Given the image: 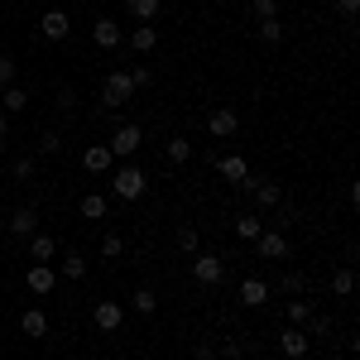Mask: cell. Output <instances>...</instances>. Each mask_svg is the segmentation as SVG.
<instances>
[{
	"mask_svg": "<svg viewBox=\"0 0 360 360\" xmlns=\"http://www.w3.org/2000/svg\"><path fill=\"white\" fill-rule=\"evenodd\" d=\"M111 188L120 202H139V197L149 193V173L135 164H125V168H115V178H111Z\"/></svg>",
	"mask_w": 360,
	"mask_h": 360,
	"instance_id": "6da1fadb",
	"label": "cell"
},
{
	"mask_svg": "<svg viewBox=\"0 0 360 360\" xmlns=\"http://www.w3.org/2000/svg\"><path fill=\"white\" fill-rule=\"evenodd\" d=\"M130 96H135V82H130V72H120V68H115L111 77L101 82V106H106V111H120Z\"/></svg>",
	"mask_w": 360,
	"mask_h": 360,
	"instance_id": "7a4b0ae2",
	"label": "cell"
},
{
	"mask_svg": "<svg viewBox=\"0 0 360 360\" xmlns=\"http://www.w3.org/2000/svg\"><path fill=\"white\" fill-rule=\"evenodd\" d=\"M139 144H144V130L125 120V125H120V130L111 135V144H106V149H111V154H120V159H135V154H139Z\"/></svg>",
	"mask_w": 360,
	"mask_h": 360,
	"instance_id": "3957f363",
	"label": "cell"
},
{
	"mask_svg": "<svg viewBox=\"0 0 360 360\" xmlns=\"http://www.w3.org/2000/svg\"><path fill=\"white\" fill-rule=\"evenodd\" d=\"M39 34H44L49 44H63V39L72 34V20H68V10H49V15L39 20Z\"/></svg>",
	"mask_w": 360,
	"mask_h": 360,
	"instance_id": "277c9868",
	"label": "cell"
},
{
	"mask_svg": "<svg viewBox=\"0 0 360 360\" xmlns=\"http://www.w3.org/2000/svg\"><path fill=\"white\" fill-rule=\"evenodd\" d=\"M255 250H259V259H288V236H278V231H259L255 236Z\"/></svg>",
	"mask_w": 360,
	"mask_h": 360,
	"instance_id": "5b68a950",
	"label": "cell"
},
{
	"mask_svg": "<svg viewBox=\"0 0 360 360\" xmlns=\"http://www.w3.org/2000/svg\"><path fill=\"white\" fill-rule=\"evenodd\" d=\"M207 130H212V139H231L240 130V115L231 111V106H217V111L207 115Z\"/></svg>",
	"mask_w": 360,
	"mask_h": 360,
	"instance_id": "8992f818",
	"label": "cell"
},
{
	"mask_svg": "<svg viewBox=\"0 0 360 360\" xmlns=\"http://www.w3.org/2000/svg\"><path fill=\"white\" fill-rule=\"evenodd\" d=\"M193 278L197 283H221L226 278V259H217V255H193Z\"/></svg>",
	"mask_w": 360,
	"mask_h": 360,
	"instance_id": "52a82bcc",
	"label": "cell"
},
{
	"mask_svg": "<svg viewBox=\"0 0 360 360\" xmlns=\"http://www.w3.org/2000/svg\"><path fill=\"white\" fill-rule=\"evenodd\" d=\"M91 322H96L101 332H120V322H125V307L111 303V298H101V303L91 307Z\"/></svg>",
	"mask_w": 360,
	"mask_h": 360,
	"instance_id": "ba28073f",
	"label": "cell"
},
{
	"mask_svg": "<svg viewBox=\"0 0 360 360\" xmlns=\"http://www.w3.org/2000/svg\"><path fill=\"white\" fill-rule=\"evenodd\" d=\"M278 351H283V360H303L307 351H312V336H303L298 327H288V332L278 336Z\"/></svg>",
	"mask_w": 360,
	"mask_h": 360,
	"instance_id": "9c48e42d",
	"label": "cell"
},
{
	"mask_svg": "<svg viewBox=\"0 0 360 360\" xmlns=\"http://www.w3.org/2000/svg\"><path fill=\"white\" fill-rule=\"evenodd\" d=\"M245 188L255 193L259 207H278V202H283V188H278L274 178H245Z\"/></svg>",
	"mask_w": 360,
	"mask_h": 360,
	"instance_id": "30bf717a",
	"label": "cell"
},
{
	"mask_svg": "<svg viewBox=\"0 0 360 360\" xmlns=\"http://www.w3.org/2000/svg\"><path fill=\"white\" fill-rule=\"evenodd\" d=\"M10 236H15V240H29V236H39V212H34V207H20V212H10Z\"/></svg>",
	"mask_w": 360,
	"mask_h": 360,
	"instance_id": "8fae6325",
	"label": "cell"
},
{
	"mask_svg": "<svg viewBox=\"0 0 360 360\" xmlns=\"http://www.w3.org/2000/svg\"><path fill=\"white\" fill-rule=\"evenodd\" d=\"M91 44L96 49H115V44H125V29L115 25V20H96L91 25Z\"/></svg>",
	"mask_w": 360,
	"mask_h": 360,
	"instance_id": "7c38bea8",
	"label": "cell"
},
{
	"mask_svg": "<svg viewBox=\"0 0 360 360\" xmlns=\"http://www.w3.org/2000/svg\"><path fill=\"white\" fill-rule=\"evenodd\" d=\"M111 164H115V154L106 149V144H86V154H82L86 173H111Z\"/></svg>",
	"mask_w": 360,
	"mask_h": 360,
	"instance_id": "4fadbf2b",
	"label": "cell"
},
{
	"mask_svg": "<svg viewBox=\"0 0 360 360\" xmlns=\"http://www.w3.org/2000/svg\"><path fill=\"white\" fill-rule=\"evenodd\" d=\"M53 283H58V274L49 269V264H29V274H25L29 293H53Z\"/></svg>",
	"mask_w": 360,
	"mask_h": 360,
	"instance_id": "5bb4252c",
	"label": "cell"
},
{
	"mask_svg": "<svg viewBox=\"0 0 360 360\" xmlns=\"http://www.w3.org/2000/svg\"><path fill=\"white\" fill-rule=\"evenodd\" d=\"M217 173H221L226 183H236V188H245V178H250V168L240 154H226V159H217Z\"/></svg>",
	"mask_w": 360,
	"mask_h": 360,
	"instance_id": "9a60e30c",
	"label": "cell"
},
{
	"mask_svg": "<svg viewBox=\"0 0 360 360\" xmlns=\"http://www.w3.org/2000/svg\"><path fill=\"white\" fill-rule=\"evenodd\" d=\"M240 303L245 307H264L269 303V283H264V278H245V283H240Z\"/></svg>",
	"mask_w": 360,
	"mask_h": 360,
	"instance_id": "2e32d148",
	"label": "cell"
},
{
	"mask_svg": "<svg viewBox=\"0 0 360 360\" xmlns=\"http://www.w3.org/2000/svg\"><path fill=\"white\" fill-rule=\"evenodd\" d=\"M53 255H58L53 236H29V259H34V264H49Z\"/></svg>",
	"mask_w": 360,
	"mask_h": 360,
	"instance_id": "e0dca14e",
	"label": "cell"
},
{
	"mask_svg": "<svg viewBox=\"0 0 360 360\" xmlns=\"http://www.w3.org/2000/svg\"><path fill=\"white\" fill-rule=\"evenodd\" d=\"M20 332L25 336H49V317H44L39 307H25V312H20Z\"/></svg>",
	"mask_w": 360,
	"mask_h": 360,
	"instance_id": "ac0fdd59",
	"label": "cell"
},
{
	"mask_svg": "<svg viewBox=\"0 0 360 360\" xmlns=\"http://www.w3.org/2000/svg\"><path fill=\"white\" fill-rule=\"evenodd\" d=\"M125 44H130V49H135V53H149V49H154V44H159V29L139 25V29H130V34H125Z\"/></svg>",
	"mask_w": 360,
	"mask_h": 360,
	"instance_id": "d6986e66",
	"label": "cell"
},
{
	"mask_svg": "<svg viewBox=\"0 0 360 360\" xmlns=\"http://www.w3.org/2000/svg\"><path fill=\"white\" fill-rule=\"evenodd\" d=\"M125 10L135 15V25H149V20L164 10V0H125Z\"/></svg>",
	"mask_w": 360,
	"mask_h": 360,
	"instance_id": "ffe728a7",
	"label": "cell"
},
{
	"mask_svg": "<svg viewBox=\"0 0 360 360\" xmlns=\"http://www.w3.org/2000/svg\"><path fill=\"white\" fill-rule=\"evenodd\" d=\"M106 212H111V202H106L101 193H86L82 197V217H86V221H106Z\"/></svg>",
	"mask_w": 360,
	"mask_h": 360,
	"instance_id": "44dd1931",
	"label": "cell"
},
{
	"mask_svg": "<svg viewBox=\"0 0 360 360\" xmlns=\"http://www.w3.org/2000/svg\"><path fill=\"white\" fill-rule=\"evenodd\" d=\"M0 106H5V111H25L29 91H25V86H0Z\"/></svg>",
	"mask_w": 360,
	"mask_h": 360,
	"instance_id": "7402d4cb",
	"label": "cell"
},
{
	"mask_svg": "<svg viewBox=\"0 0 360 360\" xmlns=\"http://www.w3.org/2000/svg\"><path fill=\"white\" fill-rule=\"evenodd\" d=\"M188 159H193V139L173 135L168 139V164H188Z\"/></svg>",
	"mask_w": 360,
	"mask_h": 360,
	"instance_id": "603a6c76",
	"label": "cell"
},
{
	"mask_svg": "<svg viewBox=\"0 0 360 360\" xmlns=\"http://www.w3.org/2000/svg\"><path fill=\"white\" fill-rule=\"evenodd\" d=\"M332 293L336 298H351V293H356V274H351V269H336L332 274Z\"/></svg>",
	"mask_w": 360,
	"mask_h": 360,
	"instance_id": "cb8c5ba5",
	"label": "cell"
},
{
	"mask_svg": "<svg viewBox=\"0 0 360 360\" xmlns=\"http://www.w3.org/2000/svg\"><path fill=\"white\" fill-rule=\"evenodd\" d=\"M259 44H283V20H259Z\"/></svg>",
	"mask_w": 360,
	"mask_h": 360,
	"instance_id": "d4e9b609",
	"label": "cell"
},
{
	"mask_svg": "<svg viewBox=\"0 0 360 360\" xmlns=\"http://www.w3.org/2000/svg\"><path fill=\"white\" fill-rule=\"evenodd\" d=\"M130 307H135L139 317H149V312H154V307H159V293H154V288H139L135 298H130Z\"/></svg>",
	"mask_w": 360,
	"mask_h": 360,
	"instance_id": "484cf974",
	"label": "cell"
},
{
	"mask_svg": "<svg viewBox=\"0 0 360 360\" xmlns=\"http://www.w3.org/2000/svg\"><path fill=\"white\" fill-rule=\"evenodd\" d=\"M307 317H312V303H303V298H288V327H303Z\"/></svg>",
	"mask_w": 360,
	"mask_h": 360,
	"instance_id": "4316f807",
	"label": "cell"
},
{
	"mask_svg": "<svg viewBox=\"0 0 360 360\" xmlns=\"http://www.w3.org/2000/svg\"><path fill=\"white\" fill-rule=\"evenodd\" d=\"M63 274L68 278H86V259L82 255H63Z\"/></svg>",
	"mask_w": 360,
	"mask_h": 360,
	"instance_id": "83f0119b",
	"label": "cell"
},
{
	"mask_svg": "<svg viewBox=\"0 0 360 360\" xmlns=\"http://www.w3.org/2000/svg\"><path fill=\"white\" fill-rule=\"evenodd\" d=\"M58 149H63V139H58V130H44V135H39V154H44V159H53Z\"/></svg>",
	"mask_w": 360,
	"mask_h": 360,
	"instance_id": "f1b7e54d",
	"label": "cell"
},
{
	"mask_svg": "<svg viewBox=\"0 0 360 360\" xmlns=\"http://www.w3.org/2000/svg\"><path fill=\"white\" fill-rule=\"evenodd\" d=\"M259 231H264V221H255V217H240V221H236V236H240V240H255Z\"/></svg>",
	"mask_w": 360,
	"mask_h": 360,
	"instance_id": "f546056e",
	"label": "cell"
},
{
	"mask_svg": "<svg viewBox=\"0 0 360 360\" xmlns=\"http://www.w3.org/2000/svg\"><path fill=\"white\" fill-rule=\"evenodd\" d=\"M255 20H278V0H250Z\"/></svg>",
	"mask_w": 360,
	"mask_h": 360,
	"instance_id": "4dcf8cb0",
	"label": "cell"
},
{
	"mask_svg": "<svg viewBox=\"0 0 360 360\" xmlns=\"http://www.w3.org/2000/svg\"><path fill=\"white\" fill-rule=\"evenodd\" d=\"M15 72H20V63L10 53H0V86H15Z\"/></svg>",
	"mask_w": 360,
	"mask_h": 360,
	"instance_id": "1f68e13d",
	"label": "cell"
},
{
	"mask_svg": "<svg viewBox=\"0 0 360 360\" xmlns=\"http://www.w3.org/2000/svg\"><path fill=\"white\" fill-rule=\"evenodd\" d=\"M278 288H283V293H303V288H307V278L298 274V269H288V274L278 278Z\"/></svg>",
	"mask_w": 360,
	"mask_h": 360,
	"instance_id": "d6a6232c",
	"label": "cell"
},
{
	"mask_svg": "<svg viewBox=\"0 0 360 360\" xmlns=\"http://www.w3.org/2000/svg\"><path fill=\"white\" fill-rule=\"evenodd\" d=\"M178 250H183V255H197V231L193 226H178Z\"/></svg>",
	"mask_w": 360,
	"mask_h": 360,
	"instance_id": "836d02e7",
	"label": "cell"
},
{
	"mask_svg": "<svg viewBox=\"0 0 360 360\" xmlns=\"http://www.w3.org/2000/svg\"><path fill=\"white\" fill-rule=\"evenodd\" d=\"M34 159H29V154H20V159H15V178H20V183H25V178H34Z\"/></svg>",
	"mask_w": 360,
	"mask_h": 360,
	"instance_id": "e575fe53",
	"label": "cell"
},
{
	"mask_svg": "<svg viewBox=\"0 0 360 360\" xmlns=\"http://www.w3.org/2000/svg\"><path fill=\"white\" fill-rule=\"evenodd\" d=\"M120 250H125V240H120V236H101V255H106V259H115Z\"/></svg>",
	"mask_w": 360,
	"mask_h": 360,
	"instance_id": "d590c367",
	"label": "cell"
},
{
	"mask_svg": "<svg viewBox=\"0 0 360 360\" xmlns=\"http://www.w3.org/2000/svg\"><path fill=\"white\" fill-rule=\"evenodd\" d=\"M130 82H135V86H149V68H130Z\"/></svg>",
	"mask_w": 360,
	"mask_h": 360,
	"instance_id": "8d00e7d4",
	"label": "cell"
},
{
	"mask_svg": "<svg viewBox=\"0 0 360 360\" xmlns=\"http://www.w3.org/2000/svg\"><path fill=\"white\" fill-rule=\"evenodd\" d=\"M336 5H341V15H346V20H351V15L360 10V0H336Z\"/></svg>",
	"mask_w": 360,
	"mask_h": 360,
	"instance_id": "74e56055",
	"label": "cell"
},
{
	"mask_svg": "<svg viewBox=\"0 0 360 360\" xmlns=\"http://www.w3.org/2000/svg\"><path fill=\"white\" fill-rule=\"evenodd\" d=\"M5 135H10V125H5V115H0V144H5Z\"/></svg>",
	"mask_w": 360,
	"mask_h": 360,
	"instance_id": "f35d334b",
	"label": "cell"
}]
</instances>
